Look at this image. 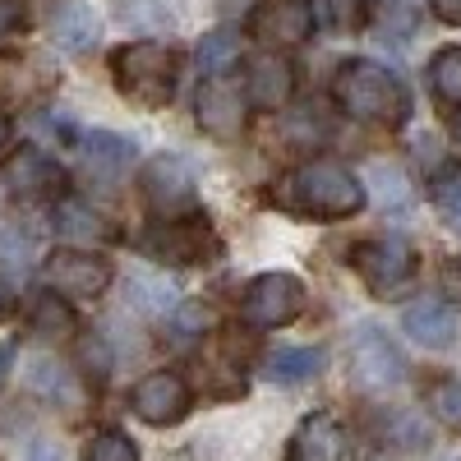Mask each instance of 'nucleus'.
Instances as JSON below:
<instances>
[{"label": "nucleus", "instance_id": "30", "mask_svg": "<svg viewBox=\"0 0 461 461\" xmlns=\"http://www.w3.org/2000/svg\"><path fill=\"white\" fill-rule=\"evenodd\" d=\"M438 286H443V295H447L452 304H461V254L443 258V273H438Z\"/></svg>", "mask_w": 461, "mask_h": 461}, {"label": "nucleus", "instance_id": "20", "mask_svg": "<svg viewBox=\"0 0 461 461\" xmlns=\"http://www.w3.org/2000/svg\"><path fill=\"white\" fill-rule=\"evenodd\" d=\"M84 158H88V167L93 171H102V176H115V171H125V167H134V143L125 139V134H88L84 139Z\"/></svg>", "mask_w": 461, "mask_h": 461}, {"label": "nucleus", "instance_id": "25", "mask_svg": "<svg viewBox=\"0 0 461 461\" xmlns=\"http://www.w3.org/2000/svg\"><path fill=\"white\" fill-rule=\"evenodd\" d=\"M425 402H429V411H434L438 425H447V429L461 434V378H438Z\"/></svg>", "mask_w": 461, "mask_h": 461}, {"label": "nucleus", "instance_id": "3", "mask_svg": "<svg viewBox=\"0 0 461 461\" xmlns=\"http://www.w3.org/2000/svg\"><path fill=\"white\" fill-rule=\"evenodd\" d=\"M111 74L125 102L143 111H162L176 97V51L162 42H125L111 51Z\"/></svg>", "mask_w": 461, "mask_h": 461}, {"label": "nucleus", "instance_id": "11", "mask_svg": "<svg viewBox=\"0 0 461 461\" xmlns=\"http://www.w3.org/2000/svg\"><path fill=\"white\" fill-rule=\"evenodd\" d=\"M115 277L111 258L93 254V249H60L51 254V282L65 291V295H79V300H97Z\"/></svg>", "mask_w": 461, "mask_h": 461}, {"label": "nucleus", "instance_id": "2", "mask_svg": "<svg viewBox=\"0 0 461 461\" xmlns=\"http://www.w3.org/2000/svg\"><path fill=\"white\" fill-rule=\"evenodd\" d=\"M282 203L304 212V217H319V221H341V217H356L365 208V185L351 167L319 158V162H304L300 171H291L282 180Z\"/></svg>", "mask_w": 461, "mask_h": 461}, {"label": "nucleus", "instance_id": "16", "mask_svg": "<svg viewBox=\"0 0 461 461\" xmlns=\"http://www.w3.org/2000/svg\"><path fill=\"white\" fill-rule=\"evenodd\" d=\"M402 332L415 341V346H429V351H447L456 341V314L438 300H420L402 314Z\"/></svg>", "mask_w": 461, "mask_h": 461}, {"label": "nucleus", "instance_id": "23", "mask_svg": "<svg viewBox=\"0 0 461 461\" xmlns=\"http://www.w3.org/2000/svg\"><path fill=\"white\" fill-rule=\"evenodd\" d=\"M429 88L443 106H461V47H443L429 60Z\"/></svg>", "mask_w": 461, "mask_h": 461}, {"label": "nucleus", "instance_id": "36", "mask_svg": "<svg viewBox=\"0 0 461 461\" xmlns=\"http://www.w3.org/2000/svg\"><path fill=\"white\" fill-rule=\"evenodd\" d=\"M452 139L461 143V106H456V115H452Z\"/></svg>", "mask_w": 461, "mask_h": 461}, {"label": "nucleus", "instance_id": "10", "mask_svg": "<svg viewBox=\"0 0 461 461\" xmlns=\"http://www.w3.org/2000/svg\"><path fill=\"white\" fill-rule=\"evenodd\" d=\"M134 415L143 420V425H176V420L189 415V388H185V378L171 374V369H152L148 378L134 383Z\"/></svg>", "mask_w": 461, "mask_h": 461}, {"label": "nucleus", "instance_id": "6", "mask_svg": "<svg viewBox=\"0 0 461 461\" xmlns=\"http://www.w3.org/2000/svg\"><path fill=\"white\" fill-rule=\"evenodd\" d=\"M351 263H356V273L365 277V286L374 295H393V291H402L415 277V249L406 240H397V236L356 245Z\"/></svg>", "mask_w": 461, "mask_h": 461}, {"label": "nucleus", "instance_id": "32", "mask_svg": "<svg viewBox=\"0 0 461 461\" xmlns=\"http://www.w3.org/2000/svg\"><path fill=\"white\" fill-rule=\"evenodd\" d=\"M28 461H65V456H60V447H56V443H47V438H42V443H32V447H28Z\"/></svg>", "mask_w": 461, "mask_h": 461}, {"label": "nucleus", "instance_id": "19", "mask_svg": "<svg viewBox=\"0 0 461 461\" xmlns=\"http://www.w3.org/2000/svg\"><path fill=\"white\" fill-rule=\"evenodd\" d=\"M240 51H245V42H240V32H236V28H212V32L199 37L194 65H199L203 74H226L230 65L240 60Z\"/></svg>", "mask_w": 461, "mask_h": 461}, {"label": "nucleus", "instance_id": "28", "mask_svg": "<svg viewBox=\"0 0 461 461\" xmlns=\"http://www.w3.org/2000/svg\"><path fill=\"white\" fill-rule=\"evenodd\" d=\"M434 194H438V208H443V217L461 230V176L456 171H447L443 180H438V189H434Z\"/></svg>", "mask_w": 461, "mask_h": 461}, {"label": "nucleus", "instance_id": "22", "mask_svg": "<svg viewBox=\"0 0 461 461\" xmlns=\"http://www.w3.org/2000/svg\"><path fill=\"white\" fill-rule=\"evenodd\" d=\"M125 291H130V304H134V310H143V314L180 310V291H176L167 277H158V273H134V277L125 282Z\"/></svg>", "mask_w": 461, "mask_h": 461}, {"label": "nucleus", "instance_id": "26", "mask_svg": "<svg viewBox=\"0 0 461 461\" xmlns=\"http://www.w3.org/2000/svg\"><path fill=\"white\" fill-rule=\"evenodd\" d=\"M84 461H139V447L130 443V434L121 429H102L93 443H88V456Z\"/></svg>", "mask_w": 461, "mask_h": 461}, {"label": "nucleus", "instance_id": "18", "mask_svg": "<svg viewBox=\"0 0 461 461\" xmlns=\"http://www.w3.org/2000/svg\"><path fill=\"white\" fill-rule=\"evenodd\" d=\"M328 365V351L323 346H282L263 360V378L277 383V388H295V383H310L319 378Z\"/></svg>", "mask_w": 461, "mask_h": 461}, {"label": "nucleus", "instance_id": "13", "mask_svg": "<svg viewBox=\"0 0 461 461\" xmlns=\"http://www.w3.org/2000/svg\"><path fill=\"white\" fill-rule=\"evenodd\" d=\"M143 199L158 212H180L194 203V167L185 158H152L143 167Z\"/></svg>", "mask_w": 461, "mask_h": 461}, {"label": "nucleus", "instance_id": "14", "mask_svg": "<svg viewBox=\"0 0 461 461\" xmlns=\"http://www.w3.org/2000/svg\"><path fill=\"white\" fill-rule=\"evenodd\" d=\"M291 93H295V69H291V60L282 51H263V56L249 60V84H245L249 106L277 111V106L291 102Z\"/></svg>", "mask_w": 461, "mask_h": 461}, {"label": "nucleus", "instance_id": "21", "mask_svg": "<svg viewBox=\"0 0 461 461\" xmlns=\"http://www.w3.org/2000/svg\"><path fill=\"white\" fill-rule=\"evenodd\" d=\"M56 230H60L65 240H74V245H93V240H102L106 221L84 199H60L56 203Z\"/></svg>", "mask_w": 461, "mask_h": 461}, {"label": "nucleus", "instance_id": "9", "mask_svg": "<svg viewBox=\"0 0 461 461\" xmlns=\"http://www.w3.org/2000/svg\"><path fill=\"white\" fill-rule=\"evenodd\" d=\"M143 249L167 263H208L217 254V236L203 217H171L143 236Z\"/></svg>", "mask_w": 461, "mask_h": 461}, {"label": "nucleus", "instance_id": "17", "mask_svg": "<svg viewBox=\"0 0 461 461\" xmlns=\"http://www.w3.org/2000/svg\"><path fill=\"white\" fill-rule=\"evenodd\" d=\"M286 461H346V434L332 415H310L291 438Z\"/></svg>", "mask_w": 461, "mask_h": 461}, {"label": "nucleus", "instance_id": "31", "mask_svg": "<svg viewBox=\"0 0 461 461\" xmlns=\"http://www.w3.org/2000/svg\"><path fill=\"white\" fill-rule=\"evenodd\" d=\"M429 10L443 19V23H452V28H461V0H429Z\"/></svg>", "mask_w": 461, "mask_h": 461}, {"label": "nucleus", "instance_id": "29", "mask_svg": "<svg viewBox=\"0 0 461 461\" xmlns=\"http://www.w3.org/2000/svg\"><path fill=\"white\" fill-rule=\"evenodd\" d=\"M28 28V0H0V37Z\"/></svg>", "mask_w": 461, "mask_h": 461}, {"label": "nucleus", "instance_id": "34", "mask_svg": "<svg viewBox=\"0 0 461 461\" xmlns=\"http://www.w3.org/2000/svg\"><path fill=\"white\" fill-rule=\"evenodd\" d=\"M10 134H14V121H10V115H5V111H0V148H5V143H10Z\"/></svg>", "mask_w": 461, "mask_h": 461}, {"label": "nucleus", "instance_id": "4", "mask_svg": "<svg viewBox=\"0 0 461 461\" xmlns=\"http://www.w3.org/2000/svg\"><path fill=\"white\" fill-rule=\"evenodd\" d=\"M314 5L310 0H258L249 10V37L263 51H291L314 37Z\"/></svg>", "mask_w": 461, "mask_h": 461}, {"label": "nucleus", "instance_id": "27", "mask_svg": "<svg viewBox=\"0 0 461 461\" xmlns=\"http://www.w3.org/2000/svg\"><path fill=\"white\" fill-rule=\"evenodd\" d=\"M60 383H65L60 360H51V356L28 360V388H32V393H42V397H60Z\"/></svg>", "mask_w": 461, "mask_h": 461}, {"label": "nucleus", "instance_id": "7", "mask_svg": "<svg viewBox=\"0 0 461 461\" xmlns=\"http://www.w3.org/2000/svg\"><path fill=\"white\" fill-rule=\"evenodd\" d=\"M351 365H356V383H360V388H369V393L397 388V383L406 378V360H402V351H397V341L383 332V328H374V323H365V328L356 332V341H351Z\"/></svg>", "mask_w": 461, "mask_h": 461}, {"label": "nucleus", "instance_id": "12", "mask_svg": "<svg viewBox=\"0 0 461 461\" xmlns=\"http://www.w3.org/2000/svg\"><path fill=\"white\" fill-rule=\"evenodd\" d=\"M0 180L10 185V194L14 199H47V194H56V189L65 185V171H60V162L56 158H47L42 148H19L14 158L0 167Z\"/></svg>", "mask_w": 461, "mask_h": 461}, {"label": "nucleus", "instance_id": "33", "mask_svg": "<svg viewBox=\"0 0 461 461\" xmlns=\"http://www.w3.org/2000/svg\"><path fill=\"white\" fill-rule=\"evenodd\" d=\"M14 314V286L5 282V277H0V323H5Z\"/></svg>", "mask_w": 461, "mask_h": 461}, {"label": "nucleus", "instance_id": "1", "mask_svg": "<svg viewBox=\"0 0 461 461\" xmlns=\"http://www.w3.org/2000/svg\"><path fill=\"white\" fill-rule=\"evenodd\" d=\"M332 102L356 115L365 125L397 130L411 121V93L393 69H383L378 60H346L332 79Z\"/></svg>", "mask_w": 461, "mask_h": 461}, {"label": "nucleus", "instance_id": "24", "mask_svg": "<svg viewBox=\"0 0 461 461\" xmlns=\"http://www.w3.org/2000/svg\"><path fill=\"white\" fill-rule=\"evenodd\" d=\"M28 323H32V332H42V337H69L74 332V314H69L65 295H56V291H42L32 300Z\"/></svg>", "mask_w": 461, "mask_h": 461}, {"label": "nucleus", "instance_id": "15", "mask_svg": "<svg viewBox=\"0 0 461 461\" xmlns=\"http://www.w3.org/2000/svg\"><path fill=\"white\" fill-rule=\"evenodd\" d=\"M51 37H56V47H65L69 56H84V51L97 47L102 23H97V14L84 5V0H56L51 5Z\"/></svg>", "mask_w": 461, "mask_h": 461}, {"label": "nucleus", "instance_id": "35", "mask_svg": "<svg viewBox=\"0 0 461 461\" xmlns=\"http://www.w3.org/2000/svg\"><path fill=\"white\" fill-rule=\"evenodd\" d=\"M10 360H14V346H10V341H0V374H5Z\"/></svg>", "mask_w": 461, "mask_h": 461}, {"label": "nucleus", "instance_id": "8", "mask_svg": "<svg viewBox=\"0 0 461 461\" xmlns=\"http://www.w3.org/2000/svg\"><path fill=\"white\" fill-rule=\"evenodd\" d=\"M194 115H199V130L212 134V139H240L245 134V121H249V97L226 84L221 74H208L199 97H194Z\"/></svg>", "mask_w": 461, "mask_h": 461}, {"label": "nucleus", "instance_id": "5", "mask_svg": "<svg viewBox=\"0 0 461 461\" xmlns=\"http://www.w3.org/2000/svg\"><path fill=\"white\" fill-rule=\"evenodd\" d=\"M304 310V282L295 273H258L245 286V319L254 328H286Z\"/></svg>", "mask_w": 461, "mask_h": 461}]
</instances>
